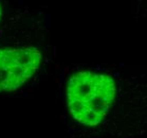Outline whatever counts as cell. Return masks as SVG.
<instances>
[{
  "label": "cell",
  "mask_w": 147,
  "mask_h": 138,
  "mask_svg": "<svg viewBox=\"0 0 147 138\" xmlns=\"http://www.w3.org/2000/svg\"><path fill=\"white\" fill-rule=\"evenodd\" d=\"M70 117L100 138H143L147 134V71L122 65L83 69L66 84Z\"/></svg>",
  "instance_id": "6da1fadb"
},
{
  "label": "cell",
  "mask_w": 147,
  "mask_h": 138,
  "mask_svg": "<svg viewBox=\"0 0 147 138\" xmlns=\"http://www.w3.org/2000/svg\"><path fill=\"white\" fill-rule=\"evenodd\" d=\"M42 54L36 47L0 50V91L16 90L39 69Z\"/></svg>",
  "instance_id": "7a4b0ae2"
},
{
  "label": "cell",
  "mask_w": 147,
  "mask_h": 138,
  "mask_svg": "<svg viewBox=\"0 0 147 138\" xmlns=\"http://www.w3.org/2000/svg\"><path fill=\"white\" fill-rule=\"evenodd\" d=\"M134 1V20L147 27V0H132Z\"/></svg>",
  "instance_id": "3957f363"
},
{
  "label": "cell",
  "mask_w": 147,
  "mask_h": 138,
  "mask_svg": "<svg viewBox=\"0 0 147 138\" xmlns=\"http://www.w3.org/2000/svg\"><path fill=\"white\" fill-rule=\"evenodd\" d=\"M1 15H2V10H1V4H0V18H1Z\"/></svg>",
  "instance_id": "277c9868"
}]
</instances>
